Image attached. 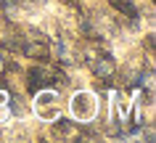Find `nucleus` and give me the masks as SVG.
Instances as JSON below:
<instances>
[{"mask_svg":"<svg viewBox=\"0 0 156 143\" xmlns=\"http://www.w3.org/2000/svg\"><path fill=\"white\" fill-rule=\"evenodd\" d=\"M111 5H114L122 16H127V19H138V5L132 3V0H108Z\"/></svg>","mask_w":156,"mask_h":143,"instance_id":"nucleus-5","label":"nucleus"},{"mask_svg":"<svg viewBox=\"0 0 156 143\" xmlns=\"http://www.w3.org/2000/svg\"><path fill=\"white\" fill-rule=\"evenodd\" d=\"M24 56L29 59H48V37L34 29V27H27L24 29V37H21V51Z\"/></svg>","mask_w":156,"mask_h":143,"instance_id":"nucleus-2","label":"nucleus"},{"mask_svg":"<svg viewBox=\"0 0 156 143\" xmlns=\"http://www.w3.org/2000/svg\"><path fill=\"white\" fill-rule=\"evenodd\" d=\"M95 101H93V95L90 93H77L72 98V111H74V117H80L82 122H87V119H93V114H95Z\"/></svg>","mask_w":156,"mask_h":143,"instance_id":"nucleus-4","label":"nucleus"},{"mask_svg":"<svg viewBox=\"0 0 156 143\" xmlns=\"http://www.w3.org/2000/svg\"><path fill=\"white\" fill-rule=\"evenodd\" d=\"M5 64H8V61H5V56H3V51H0V69L5 66Z\"/></svg>","mask_w":156,"mask_h":143,"instance_id":"nucleus-6","label":"nucleus"},{"mask_svg":"<svg viewBox=\"0 0 156 143\" xmlns=\"http://www.w3.org/2000/svg\"><path fill=\"white\" fill-rule=\"evenodd\" d=\"M27 3H29V5H34V3H42V0H27Z\"/></svg>","mask_w":156,"mask_h":143,"instance_id":"nucleus-7","label":"nucleus"},{"mask_svg":"<svg viewBox=\"0 0 156 143\" xmlns=\"http://www.w3.org/2000/svg\"><path fill=\"white\" fill-rule=\"evenodd\" d=\"M85 64H87V69H90L98 80H111V77L116 74V64H114V59H111L108 53L93 51V53H87Z\"/></svg>","mask_w":156,"mask_h":143,"instance_id":"nucleus-3","label":"nucleus"},{"mask_svg":"<svg viewBox=\"0 0 156 143\" xmlns=\"http://www.w3.org/2000/svg\"><path fill=\"white\" fill-rule=\"evenodd\" d=\"M27 80H29V90L32 93H40V90H53V88H58V85H66L69 80H66V74L61 72V69L56 66H45V64H37V66H32L29 72H27Z\"/></svg>","mask_w":156,"mask_h":143,"instance_id":"nucleus-1","label":"nucleus"}]
</instances>
